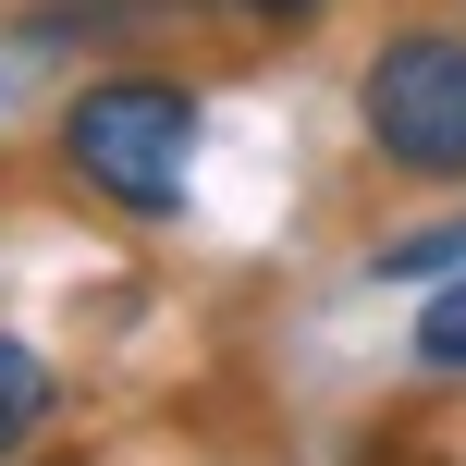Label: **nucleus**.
Instances as JSON below:
<instances>
[{"label": "nucleus", "instance_id": "obj_1", "mask_svg": "<svg viewBox=\"0 0 466 466\" xmlns=\"http://www.w3.org/2000/svg\"><path fill=\"white\" fill-rule=\"evenodd\" d=\"M62 160L86 172L111 209H172L197 172V98L160 86V74H111L62 111Z\"/></svg>", "mask_w": 466, "mask_h": 466}, {"label": "nucleus", "instance_id": "obj_2", "mask_svg": "<svg viewBox=\"0 0 466 466\" xmlns=\"http://www.w3.org/2000/svg\"><path fill=\"white\" fill-rule=\"evenodd\" d=\"M369 147L393 172H418V185H454L466 172V37H442V25H418V37H393L369 62Z\"/></svg>", "mask_w": 466, "mask_h": 466}, {"label": "nucleus", "instance_id": "obj_3", "mask_svg": "<svg viewBox=\"0 0 466 466\" xmlns=\"http://www.w3.org/2000/svg\"><path fill=\"white\" fill-rule=\"evenodd\" d=\"M37 418H49V369H37V356L13 344V331H0V454H13V442H25Z\"/></svg>", "mask_w": 466, "mask_h": 466}, {"label": "nucleus", "instance_id": "obj_4", "mask_svg": "<svg viewBox=\"0 0 466 466\" xmlns=\"http://www.w3.org/2000/svg\"><path fill=\"white\" fill-rule=\"evenodd\" d=\"M430 270H466V221H442V233H405V246H380V282H430Z\"/></svg>", "mask_w": 466, "mask_h": 466}, {"label": "nucleus", "instance_id": "obj_5", "mask_svg": "<svg viewBox=\"0 0 466 466\" xmlns=\"http://www.w3.org/2000/svg\"><path fill=\"white\" fill-rule=\"evenodd\" d=\"M418 356H430V369H466V270H454V295L418 319Z\"/></svg>", "mask_w": 466, "mask_h": 466}, {"label": "nucleus", "instance_id": "obj_6", "mask_svg": "<svg viewBox=\"0 0 466 466\" xmlns=\"http://www.w3.org/2000/svg\"><path fill=\"white\" fill-rule=\"evenodd\" d=\"M246 13H307V0H246Z\"/></svg>", "mask_w": 466, "mask_h": 466}]
</instances>
